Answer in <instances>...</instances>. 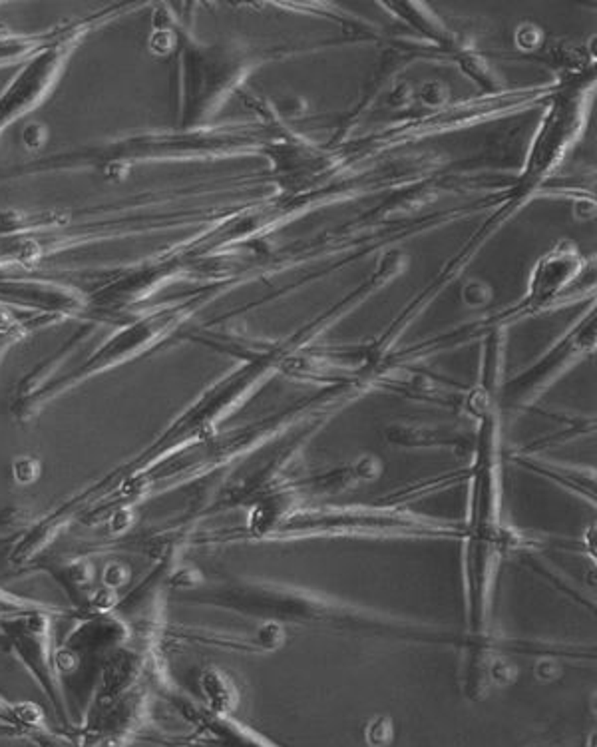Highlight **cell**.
<instances>
[{
	"label": "cell",
	"instance_id": "obj_2",
	"mask_svg": "<svg viewBox=\"0 0 597 747\" xmlns=\"http://www.w3.org/2000/svg\"><path fill=\"white\" fill-rule=\"evenodd\" d=\"M44 138H46V132L40 124H30V126H26V128H24L23 142H24V145H26V148H30V150H36L38 145H42Z\"/></svg>",
	"mask_w": 597,
	"mask_h": 747
},
{
	"label": "cell",
	"instance_id": "obj_1",
	"mask_svg": "<svg viewBox=\"0 0 597 747\" xmlns=\"http://www.w3.org/2000/svg\"><path fill=\"white\" fill-rule=\"evenodd\" d=\"M390 736H392V727L388 725L387 719H376L375 724L368 727V731H366V737H368V741H370L373 746H382V743H387L388 739H390Z\"/></svg>",
	"mask_w": 597,
	"mask_h": 747
}]
</instances>
